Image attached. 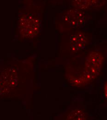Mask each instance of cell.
Wrapping results in <instances>:
<instances>
[{
    "label": "cell",
    "instance_id": "cell-5",
    "mask_svg": "<svg viewBox=\"0 0 107 120\" xmlns=\"http://www.w3.org/2000/svg\"><path fill=\"white\" fill-rule=\"evenodd\" d=\"M104 92H105V97H106L107 100V83L106 84V85H105V86Z\"/></svg>",
    "mask_w": 107,
    "mask_h": 120
},
{
    "label": "cell",
    "instance_id": "cell-3",
    "mask_svg": "<svg viewBox=\"0 0 107 120\" xmlns=\"http://www.w3.org/2000/svg\"><path fill=\"white\" fill-rule=\"evenodd\" d=\"M87 41V38L84 33L77 32L71 38V48L74 51H78L86 45Z\"/></svg>",
    "mask_w": 107,
    "mask_h": 120
},
{
    "label": "cell",
    "instance_id": "cell-2",
    "mask_svg": "<svg viewBox=\"0 0 107 120\" xmlns=\"http://www.w3.org/2000/svg\"><path fill=\"white\" fill-rule=\"evenodd\" d=\"M102 62V56L97 52H93L86 59V68L91 74L95 75L100 71Z\"/></svg>",
    "mask_w": 107,
    "mask_h": 120
},
{
    "label": "cell",
    "instance_id": "cell-4",
    "mask_svg": "<svg viewBox=\"0 0 107 120\" xmlns=\"http://www.w3.org/2000/svg\"><path fill=\"white\" fill-rule=\"evenodd\" d=\"M96 2V0H74L73 4L79 9H86Z\"/></svg>",
    "mask_w": 107,
    "mask_h": 120
},
{
    "label": "cell",
    "instance_id": "cell-1",
    "mask_svg": "<svg viewBox=\"0 0 107 120\" xmlns=\"http://www.w3.org/2000/svg\"><path fill=\"white\" fill-rule=\"evenodd\" d=\"M66 19L73 27H77L83 25L85 21V14L80 9L69 11L66 16Z\"/></svg>",
    "mask_w": 107,
    "mask_h": 120
}]
</instances>
